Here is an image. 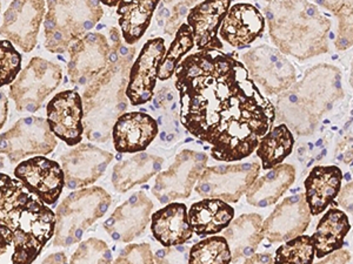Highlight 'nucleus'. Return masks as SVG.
Masks as SVG:
<instances>
[{"instance_id":"nucleus-1","label":"nucleus","mask_w":353,"mask_h":264,"mask_svg":"<svg viewBox=\"0 0 353 264\" xmlns=\"http://www.w3.org/2000/svg\"><path fill=\"white\" fill-rule=\"evenodd\" d=\"M176 78L181 124L212 146L214 160H243L272 129L276 109L231 54L198 51L178 65Z\"/></svg>"},{"instance_id":"nucleus-2","label":"nucleus","mask_w":353,"mask_h":264,"mask_svg":"<svg viewBox=\"0 0 353 264\" xmlns=\"http://www.w3.org/2000/svg\"><path fill=\"white\" fill-rule=\"evenodd\" d=\"M134 50L114 43L109 64L104 72L86 86L83 93V124L90 141L105 142L112 135L113 126L123 116L128 104L125 91L128 87V71Z\"/></svg>"},{"instance_id":"nucleus-3","label":"nucleus","mask_w":353,"mask_h":264,"mask_svg":"<svg viewBox=\"0 0 353 264\" xmlns=\"http://www.w3.org/2000/svg\"><path fill=\"white\" fill-rule=\"evenodd\" d=\"M272 41L281 52L307 59L329 51L331 21L309 1H270L265 6Z\"/></svg>"},{"instance_id":"nucleus-4","label":"nucleus","mask_w":353,"mask_h":264,"mask_svg":"<svg viewBox=\"0 0 353 264\" xmlns=\"http://www.w3.org/2000/svg\"><path fill=\"white\" fill-rule=\"evenodd\" d=\"M0 224L44 247L54 234L56 214L21 181L0 174Z\"/></svg>"},{"instance_id":"nucleus-5","label":"nucleus","mask_w":353,"mask_h":264,"mask_svg":"<svg viewBox=\"0 0 353 264\" xmlns=\"http://www.w3.org/2000/svg\"><path fill=\"white\" fill-rule=\"evenodd\" d=\"M45 14V48L65 53L86 36L104 16L99 1H48Z\"/></svg>"},{"instance_id":"nucleus-6","label":"nucleus","mask_w":353,"mask_h":264,"mask_svg":"<svg viewBox=\"0 0 353 264\" xmlns=\"http://www.w3.org/2000/svg\"><path fill=\"white\" fill-rule=\"evenodd\" d=\"M111 206L109 192L101 187L78 189L65 199L56 212L53 245L71 247L78 243L94 222Z\"/></svg>"},{"instance_id":"nucleus-7","label":"nucleus","mask_w":353,"mask_h":264,"mask_svg":"<svg viewBox=\"0 0 353 264\" xmlns=\"http://www.w3.org/2000/svg\"><path fill=\"white\" fill-rule=\"evenodd\" d=\"M63 80L59 65L33 56L10 86V98L14 101L17 111L34 113L41 109Z\"/></svg>"},{"instance_id":"nucleus-8","label":"nucleus","mask_w":353,"mask_h":264,"mask_svg":"<svg viewBox=\"0 0 353 264\" xmlns=\"http://www.w3.org/2000/svg\"><path fill=\"white\" fill-rule=\"evenodd\" d=\"M261 172L257 161L245 164H221L204 169L196 192L204 199L238 202Z\"/></svg>"},{"instance_id":"nucleus-9","label":"nucleus","mask_w":353,"mask_h":264,"mask_svg":"<svg viewBox=\"0 0 353 264\" xmlns=\"http://www.w3.org/2000/svg\"><path fill=\"white\" fill-rule=\"evenodd\" d=\"M57 144L48 120L28 116L19 119L0 135V154L8 156V160L16 164L28 156L48 155L54 151Z\"/></svg>"},{"instance_id":"nucleus-10","label":"nucleus","mask_w":353,"mask_h":264,"mask_svg":"<svg viewBox=\"0 0 353 264\" xmlns=\"http://www.w3.org/2000/svg\"><path fill=\"white\" fill-rule=\"evenodd\" d=\"M250 79L257 82L266 96L284 93L296 82V69L277 48L258 46L243 54Z\"/></svg>"},{"instance_id":"nucleus-11","label":"nucleus","mask_w":353,"mask_h":264,"mask_svg":"<svg viewBox=\"0 0 353 264\" xmlns=\"http://www.w3.org/2000/svg\"><path fill=\"white\" fill-rule=\"evenodd\" d=\"M208 164L204 153L185 149L176 155V160L168 170L158 173L153 186V195L161 204H172V201L188 199L193 186L198 182Z\"/></svg>"},{"instance_id":"nucleus-12","label":"nucleus","mask_w":353,"mask_h":264,"mask_svg":"<svg viewBox=\"0 0 353 264\" xmlns=\"http://www.w3.org/2000/svg\"><path fill=\"white\" fill-rule=\"evenodd\" d=\"M341 72L334 66L319 65L310 69L305 78L291 92L303 107L317 120L341 96Z\"/></svg>"},{"instance_id":"nucleus-13","label":"nucleus","mask_w":353,"mask_h":264,"mask_svg":"<svg viewBox=\"0 0 353 264\" xmlns=\"http://www.w3.org/2000/svg\"><path fill=\"white\" fill-rule=\"evenodd\" d=\"M111 51L112 48L101 33H88L71 45L68 51V74L71 84L81 87L94 80L108 67Z\"/></svg>"},{"instance_id":"nucleus-14","label":"nucleus","mask_w":353,"mask_h":264,"mask_svg":"<svg viewBox=\"0 0 353 264\" xmlns=\"http://www.w3.org/2000/svg\"><path fill=\"white\" fill-rule=\"evenodd\" d=\"M46 13L45 1H12L0 25V36L28 53L36 47L39 28Z\"/></svg>"},{"instance_id":"nucleus-15","label":"nucleus","mask_w":353,"mask_h":264,"mask_svg":"<svg viewBox=\"0 0 353 264\" xmlns=\"http://www.w3.org/2000/svg\"><path fill=\"white\" fill-rule=\"evenodd\" d=\"M113 160L110 152L91 144H81L61 156L65 186L70 189H81L94 184Z\"/></svg>"},{"instance_id":"nucleus-16","label":"nucleus","mask_w":353,"mask_h":264,"mask_svg":"<svg viewBox=\"0 0 353 264\" xmlns=\"http://www.w3.org/2000/svg\"><path fill=\"white\" fill-rule=\"evenodd\" d=\"M166 53L163 38L146 41L139 56L130 69L125 96L132 106L145 104L152 99L161 60Z\"/></svg>"},{"instance_id":"nucleus-17","label":"nucleus","mask_w":353,"mask_h":264,"mask_svg":"<svg viewBox=\"0 0 353 264\" xmlns=\"http://www.w3.org/2000/svg\"><path fill=\"white\" fill-rule=\"evenodd\" d=\"M14 175L28 192L45 204H56L65 187L61 164L44 156L23 161L17 166Z\"/></svg>"},{"instance_id":"nucleus-18","label":"nucleus","mask_w":353,"mask_h":264,"mask_svg":"<svg viewBox=\"0 0 353 264\" xmlns=\"http://www.w3.org/2000/svg\"><path fill=\"white\" fill-rule=\"evenodd\" d=\"M48 127L53 135L66 142L68 146H76L84 135V111L79 93L73 89L58 93L53 96L46 107Z\"/></svg>"},{"instance_id":"nucleus-19","label":"nucleus","mask_w":353,"mask_h":264,"mask_svg":"<svg viewBox=\"0 0 353 264\" xmlns=\"http://www.w3.org/2000/svg\"><path fill=\"white\" fill-rule=\"evenodd\" d=\"M311 222L304 194L286 197L263 222L264 237L270 242H288L301 236Z\"/></svg>"},{"instance_id":"nucleus-20","label":"nucleus","mask_w":353,"mask_h":264,"mask_svg":"<svg viewBox=\"0 0 353 264\" xmlns=\"http://www.w3.org/2000/svg\"><path fill=\"white\" fill-rule=\"evenodd\" d=\"M152 209V201L144 192H134L105 221V230L117 242L129 243L144 232Z\"/></svg>"},{"instance_id":"nucleus-21","label":"nucleus","mask_w":353,"mask_h":264,"mask_svg":"<svg viewBox=\"0 0 353 264\" xmlns=\"http://www.w3.org/2000/svg\"><path fill=\"white\" fill-rule=\"evenodd\" d=\"M232 3L229 0L223 1H203L191 8L186 24L192 31L194 44L199 51L217 50L224 47L218 38L219 28L229 12Z\"/></svg>"},{"instance_id":"nucleus-22","label":"nucleus","mask_w":353,"mask_h":264,"mask_svg":"<svg viewBox=\"0 0 353 264\" xmlns=\"http://www.w3.org/2000/svg\"><path fill=\"white\" fill-rule=\"evenodd\" d=\"M265 18L254 5H231L229 12L219 28V36L223 41L233 47H243L252 44L264 33Z\"/></svg>"},{"instance_id":"nucleus-23","label":"nucleus","mask_w":353,"mask_h":264,"mask_svg":"<svg viewBox=\"0 0 353 264\" xmlns=\"http://www.w3.org/2000/svg\"><path fill=\"white\" fill-rule=\"evenodd\" d=\"M158 124L146 113H125L113 126V144L118 153H139L152 144Z\"/></svg>"},{"instance_id":"nucleus-24","label":"nucleus","mask_w":353,"mask_h":264,"mask_svg":"<svg viewBox=\"0 0 353 264\" xmlns=\"http://www.w3.org/2000/svg\"><path fill=\"white\" fill-rule=\"evenodd\" d=\"M151 230L165 248L186 243L193 235L186 206L172 202L159 209L151 217Z\"/></svg>"},{"instance_id":"nucleus-25","label":"nucleus","mask_w":353,"mask_h":264,"mask_svg":"<svg viewBox=\"0 0 353 264\" xmlns=\"http://www.w3.org/2000/svg\"><path fill=\"white\" fill-rule=\"evenodd\" d=\"M343 173L336 166H317L306 177V204L312 217L324 212L341 192Z\"/></svg>"},{"instance_id":"nucleus-26","label":"nucleus","mask_w":353,"mask_h":264,"mask_svg":"<svg viewBox=\"0 0 353 264\" xmlns=\"http://www.w3.org/2000/svg\"><path fill=\"white\" fill-rule=\"evenodd\" d=\"M224 237L229 244L232 262H239L254 255L258 245L264 240L263 219L258 214H244L225 229Z\"/></svg>"},{"instance_id":"nucleus-27","label":"nucleus","mask_w":353,"mask_h":264,"mask_svg":"<svg viewBox=\"0 0 353 264\" xmlns=\"http://www.w3.org/2000/svg\"><path fill=\"white\" fill-rule=\"evenodd\" d=\"M294 179L296 169L292 164H278L251 184L246 192V200L258 208L272 206L289 190Z\"/></svg>"},{"instance_id":"nucleus-28","label":"nucleus","mask_w":353,"mask_h":264,"mask_svg":"<svg viewBox=\"0 0 353 264\" xmlns=\"http://www.w3.org/2000/svg\"><path fill=\"white\" fill-rule=\"evenodd\" d=\"M194 234L205 237L223 232L234 217V209L218 199H204L191 206L188 212Z\"/></svg>"},{"instance_id":"nucleus-29","label":"nucleus","mask_w":353,"mask_h":264,"mask_svg":"<svg viewBox=\"0 0 353 264\" xmlns=\"http://www.w3.org/2000/svg\"><path fill=\"white\" fill-rule=\"evenodd\" d=\"M163 159L141 153L113 167L112 184L117 192H126L137 184H145L161 172Z\"/></svg>"},{"instance_id":"nucleus-30","label":"nucleus","mask_w":353,"mask_h":264,"mask_svg":"<svg viewBox=\"0 0 353 264\" xmlns=\"http://www.w3.org/2000/svg\"><path fill=\"white\" fill-rule=\"evenodd\" d=\"M350 229L351 224L345 212L337 208L330 209L318 222L317 229L311 236L314 256L323 258L341 249Z\"/></svg>"},{"instance_id":"nucleus-31","label":"nucleus","mask_w":353,"mask_h":264,"mask_svg":"<svg viewBox=\"0 0 353 264\" xmlns=\"http://www.w3.org/2000/svg\"><path fill=\"white\" fill-rule=\"evenodd\" d=\"M158 5L159 1H119L117 13L126 44H136L144 36Z\"/></svg>"},{"instance_id":"nucleus-32","label":"nucleus","mask_w":353,"mask_h":264,"mask_svg":"<svg viewBox=\"0 0 353 264\" xmlns=\"http://www.w3.org/2000/svg\"><path fill=\"white\" fill-rule=\"evenodd\" d=\"M43 247L0 224V264H32Z\"/></svg>"},{"instance_id":"nucleus-33","label":"nucleus","mask_w":353,"mask_h":264,"mask_svg":"<svg viewBox=\"0 0 353 264\" xmlns=\"http://www.w3.org/2000/svg\"><path fill=\"white\" fill-rule=\"evenodd\" d=\"M294 138L284 124L272 127L258 144L257 155L265 170L272 169L292 153Z\"/></svg>"},{"instance_id":"nucleus-34","label":"nucleus","mask_w":353,"mask_h":264,"mask_svg":"<svg viewBox=\"0 0 353 264\" xmlns=\"http://www.w3.org/2000/svg\"><path fill=\"white\" fill-rule=\"evenodd\" d=\"M232 255L224 236L208 237L189 252V264H230Z\"/></svg>"},{"instance_id":"nucleus-35","label":"nucleus","mask_w":353,"mask_h":264,"mask_svg":"<svg viewBox=\"0 0 353 264\" xmlns=\"http://www.w3.org/2000/svg\"><path fill=\"white\" fill-rule=\"evenodd\" d=\"M193 46H194V39H193L192 31H191L189 25L185 23L178 30L176 38L170 46L169 51L165 54L163 60H161L158 78L161 80L170 79L173 73L176 72L178 65L181 64V58L186 53H189L192 50Z\"/></svg>"},{"instance_id":"nucleus-36","label":"nucleus","mask_w":353,"mask_h":264,"mask_svg":"<svg viewBox=\"0 0 353 264\" xmlns=\"http://www.w3.org/2000/svg\"><path fill=\"white\" fill-rule=\"evenodd\" d=\"M314 260V247L312 239L301 235L288 241L276 252L273 264H312Z\"/></svg>"},{"instance_id":"nucleus-37","label":"nucleus","mask_w":353,"mask_h":264,"mask_svg":"<svg viewBox=\"0 0 353 264\" xmlns=\"http://www.w3.org/2000/svg\"><path fill=\"white\" fill-rule=\"evenodd\" d=\"M111 257L112 254L106 242L91 237L78 247L70 264H106Z\"/></svg>"},{"instance_id":"nucleus-38","label":"nucleus","mask_w":353,"mask_h":264,"mask_svg":"<svg viewBox=\"0 0 353 264\" xmlns=\"http://www.w3.org/2000/svg\"><path fill=\"white\" fill-rule=\"evenodd\" d=\"M325 8H331L339 18V34L336 43L338 50H346L352 45V1H321Z\"/></svg>"},{"instance_id":"nucleus-39","label":"nucleus","mask_w":353,"mask_h":264,"mask_svg":"<svg viewBox=\"0 0 353 264\" xmlns=\"http://www.w3.org/2000/svg\"><path fill=\"white\" fill-rule=\"evenodd\" d=\"M21 68V53L10 41H0V87L12 84Z\"/></svg>"},{"instance_id":"nucleus-40","label":"nucleus","mask_w":353,"mask_h":264,"mask_svg":"<svg viewBox=\"0 0 353 264\" xmlns=\"http://www.w3.org/2000/svg\"><path fill=\"white\" fill-rule=\"evenodd\" d=\"M110 264H156L150 244H130Z\"/></svg>"},{"instance_id":"nucleus-41","label":"nucleus","mask_w":353,"mask_h":264,"mask_svg":"<svg viewBox=\"0 0 353 264\" xmlns=\"http://www.w3.org/2000/svg\"><path fill=\"white\" fill-rule=\"evenodd\" d=\"M153 257L156 264H189V250L183 244L158 250Z\"/></svg>"},{"instance_id":"nucleus-42","label":"nucleus","mask_w":353,"mask_h":264,"mask_svg":"<svg viewBox=\"0 0 353 264\" xmlns=\"http://www.w3.org/2000/svg\"><path fill=\"white\" fill-rule=\"evenodd\" d=\"M350 260H351L350 252L347 250L339 249L337 252H332V254L325 256L324 260L314 264H346Z\"/></svg>"},{"instance_id":"nucleus-43","label":"nucleus","mask_w":353,"mask_h":264,"mask_svg":"<svg viewBox=\"0 0 353 264\" xmlns=\"http://www.w3.org/2000/svg\"><path fill=\"white\" fill-rule=\"evenodd\" d=\"M338 195H339L338 200H339L341 207L349 210L350 212H352V182H350L344 188L341 189Z\"/></svg>"},{"instance_id":"nucleus-44","label":"nucleus","mask_w":353,"mask_h":264,"mask_svg":"<svg viewBox=\"0 0 353 264\" xmlns=\"http://www.w3.org/2000/svg\"><path fill=\"white\" fill-rule=\"evenodd\" d=\"M8 116V98L4 92H0V131L4 127Z\"/></svg>"},{"instance_id":"nucleus-45","label":"nucleus","mask_w":353,"mask_h":264,"mask_svg":"<svg viewBox=\"0 0 353 264\" xmlns=\"http://www.w3.org/2000/svg\"><path fill=\"white\" fill-rule=\"evenodd\" d=\"M244 264H273L272 256L270 254H256L245 261Z\"/></svg>"},{"instance_id":"nucleus-46","label":"nucleus","mask_w":353,"mask_h":264,"mask_svg":"<svg viewBox=\"0 0 353 264\" xmlns=\"http://www.w3.org/2000/svg\"><path fill=\"white\" fill-rule=\"evenodd\" d=\"M41 264H68V257L64 252H56L46 257Z\"/></svg>"},{"instance_id":"nucleus-47","label":"nucleus","mask_w":353,"mask_h":264,"mask_svg":"<svg viewBox=\"0 0 353 264\" xmlns=\"http://www.w3.org/2000/svg\"><path fill=\"white\" fill-rule=\"evenodd\" d=\"M3 167H4V157L0 154V169L3 168Z\"/></svg>"},{"instance_id":"nucleus-48","label":"nucleus","mask_w":353,"mask_h":264,"mask_svg":"<svg viewBox=\"0 0 353 264\" xmlns=\"http://www.w3.org/2000/svg\"><path fill=\"white\" fill-rule=\"evenodd\" d=\"M0 10H1V3H0Z\"/></svg>"}]
</instances>
